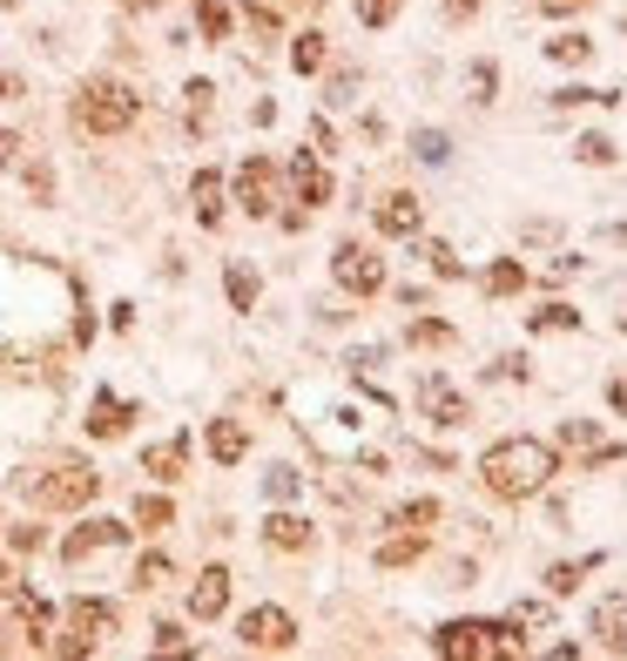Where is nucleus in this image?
Returning a JSON list of instances; mask_svg holds the SVG:
<instances>
[{
    "label": "nucleus",
    "instance_id": "obj_1",
    "mask_svg": "<svg viewBox=\"0 0 627 661\" xmlns=\"http://www.w3.org/2000/svg\"><path fill=\"white\" fill-rule=\"evenodd\" d=\"M560 472V452L547 446V439H526V433H513V439H493L486 452H479V479H486V492L493 500H540L547 492V479Z\"/></svg>",
    "mask_w": 627,
    "mask_h": 661
},
{
    "label": "nucleus",
    "instance_id": "obj_2",
    "mask_svg": "<svg viewBox=\"0 0 627 661\" xmlns=\"http://www.w3.org/2000/svg\"><path fill=\"white\" fill-rule=\"evenodd\" d=\"M432 654H445V661H499V654H526V634L513 621H445L432 634Z\"/></svg>",
    "mask_w": 627,
    "mask_h": 661
},
{
    "label": "nucleus",
    "instance_id": "obj_3",
    "mask_svg": "<svg viewBox=\"0 0 627 661\" xmlns=\"http://www.w3.org/2000/svg\"><path fill=\"white\" fill-rule=\"evenodd\" d=\"M135 89H122V81H88V89L74 95V129L81 135H122L135 122Z\"/></svg>",
    "mask_w": 627,
    "mask_h": 661
},
{
    "label": "nucleus",
    "instance_id": "obj_4",
    "mask_svg": "<svg viewBox=\"0 0 627 661\" xmlns=\"http://www.w3.org/2000/svg\"><path fill=\"white\" fill-rule=\"evenodd\" d=\"M34 507H88V500H95V492H102V472L95 466H81V459H68V466H54V472H41L34 486Z\"/></svg>",
    "mask_w": 627,
    "mask_h": 661
},
{
    "label": "nucleus",
    "instance_id": "obj_5",
    "mask_svg": "<svg viewBox=\"0 0 627 661\" xmlns=\"http://www.w3.org/2000/svg\"><path fill=\"white\" fill-rule=\"evenodd\" d=\"M331 277H337V291H351V297H378V291H385V257L372 251V243L344 236L337 251H331Z\"/></svg>",
    "mask_w": 627,
    "mask_h": 661
},
{
    "label": "nucleus",
    "instance_id": "obj_6",
    "mask_svg": "<svg viewBox=\"0 0 627 661\" xmlns=\"http://www.w3.org/2000/svg\"><path fill=\"white\" fill-rule=\"evenodd\" d=\"M412 398H418V411H425L438 433H459V426H466V391L445 378V372H418Z\"/></svg>",
    "mask_w": 627,
    "mask_h": 661
},
{
    "label": "nucleus",
    "instance_id": "obj_7",
    "mask_svg": "<svg viewBox=\"0 0 627 661\" xmlns=\"http://www.w3.org/2000/svg\"><path fill=\"white\" fill-rule=\"evenodd\" d=\"M102 634H115L109 601H68V634L54 641V654H88V648H102Z\"/></svg>",
    "mask_w": 627,
    "mask_h": 661
},
{
    "label": "nucleus",
    "instance_id": "obj_8",
    "mask_svg": "<svg viewBox=\"0 0 627 661\" xmlns=\"http://www.w3.org/2000/svg\"><path fill=\"white\" fill-rule=\"evenodd\" d=\"M236 634H243V648H256V654H284V648H297V621H291L284 608H250V614L236 621Z\"/></svg>",
    "mask_w": 627,
    "mask_h": 661
},
{
    "label": "nucleus",
    "instance_id": "obj_9",
    "mask_svg": "<svg viewBox=\"0 0 627 661\" xmlns=\"http://www.w3.org/2000/svg\"><path fill=\"white\" fill-rule=\"evenodd\" d=\"M236 203H243L250 216H271V210H277V162H271V155H250L243 170H236Z\"/></svg>",
    "mask_w": 627,
    "mask_h": 661
},
{
    "label": "nucleus",
    "instance_id": "obj_10",
    "mask_svg": "<svg viewBox=\"0 0 627 661\" xmlns=\"http://www.w3.org/2000/svg\"><path fill=\"white\" fill-rule=\"evenodd\" d=\"M129 527L122 520H81L68 540H61V560H88V553H102V547H122Z\"/></svg>",
    "mask_w": 627,
    "mask_h": 661
},
{
    "label": "nucleus",
    "instance_id": "obj_11",
    "mask_svg": "<svg viewBox=\"0 0 627 661\" xmlns=\"http://www.w3.org/2000/svg\"><path fill=\"white\" fill-rule=\"evenodd\" d=\"M183 466H190V433H169V439H155V446L142 452V472H155L162 486L183 479Z\"/></svg>",
    "mask_w": 627,
    "mask_h": 661
},
{
    "label": "nucleus",
    "instance_id": "obj_12",
    "mask_svg": "<svg viewBox=\"0 0 627 661\" xmlns=\"http://www.w3.org/2000/svg\"><path fill=\"white\" fill-rule=\"evenodd\" d=\"M135 419V405L115 398V391H95V405H88V439H122Z\"/></svg>",
    "mask_w": 627,
    "mask_h": 661
},
{
    "label": "nucleus",
    "instance_id": "obj_13",
    "mask_svg": "<svg viewBox=\"0 0 627 661\" xmlns=\"http://www.w3.org/2000/svg\"><path fill=\"white\" fill-rule=\"evenodd\" d=\"M223 608H230V567H203L196 588H190V614L196 621H216Z\"/></svg>",
    "mask_w": 627,
    "mask_h": 661
},
{
    "label": "nucleus",
    "instance_id": "obj_14",
    "mask_svg": "<svg viewBox=\"0 0 627 661\" xmlns=\"http://www.w3.org/2000/svg\"><path fill=\"white\" fill-rule=\"evenodd\" d=\"M291 183H297V203H304V210L331 203V176L317 170V155H311V149H297V155H291Z\"/></svg>",
    "mask_w": 627,
    "mask_h": 661
},
{
    "label": "nucleus",
    "instance_id": "obj_15",
    "mask_svg": "<svg viewBox=\"0 0 627 661\" xmlns=\"http://www.w3.org/2000/svg\"><path fill=\"white\" fill-rule=\"evenodd\" d=\"M418 223H425V210H418V196H405V190H392V196L378 203V230H385V236H418Z\"/></svg>",
    "mask_w": 627,
    "mask_h": 661
},
{
    "label": "nucleus",
    "instance_id": "obj_16",
    "mask_svg": "<svg viewBox=\"0 0 627 661\" xmlns=\"http://www.w3.org/2000/svg\"><path fill=\"white\" fill-rule=\"evenodd\" d=\"M594 634H600V648L627 654V594H607V601L594 608Z\"/></svg>",
    "mask_w": 627,
    "mask_h": 661
},
{
    "label": "nucleus",
    "instance_id": "obj_17",
    "mask_svg": "<svg viewBox=\"0 0 627 661\" xmlns=\"http://www.w3.org/2000/svg\"><path fill=\"white\" fill-rule=\"evenodd\" d=\"M263 540H271L277 553H304L311 547V520L304 513H271V520H263Z\"/></svg>",
    "mask_w": 627,
    "mask_h": 661
},
{
    "label": "nucleus",
    "instance_id": "obj_18",
    "mask_svg": "<svg viewBox=\"0 0 627 661\" xmlns=\"http://www.w3.org/2000/svg\"><path fill=\"white\" fill-rule=\"evenodd\" d=\"M190 203H196V223H203V230H216V223H223V176H216V170H196Z\"/></svg>",
    "mask_w": 627,
    "mask_h": 661
},
{
    "label": "nucleus",
    "instance_id": "obj_19",
    "mask_svg": "<svg viewBox=\"0 0 627 661\" xmlns=\"http://www.w3.org/2000/svg\"><path fill=\"white\" fill-rule=\"evenodd\" d=\"M243 452H250V433H243L236 419H216V426H210V459H216V466H236Z\"/></svg>",
    "mask_w": 627,
    "mask_h": 661
},
{
    "label": "nucleus",
    "instance_id": "obj_20",
    "mask_svg": "<svg viewBox=\"0 0 627 661\" xmlns=\"http://www.w3.org/2000/svg\"><path fill=\"white\" fill-rule=\"evenodd\" d=\"M453 338H459V330L445 324V317H412V324H405V345H412V352H445Z\"/></svg>",
    "mask_w": 627,
    "mask_h": 661
},
{
    "label": "nucleus",
    "instance_id": "obj_21",
    "mask_svg": "<svg viewBox=\"0 0 627 661\" xmlns=\"http://www.w3.org/2000/svg\"><path fill=\"white\" fill-rule=\"evenodd\" d=\"M594 567H600V553H580V560H554V567H547V594H574V588L587 581Z\"/></svg>",
    "mask_w": 627,
    "mask_h": 661
},
{
    "label": "nucleus",
    "instance_id": "obj_22",
    "mask_svg": "<svg viewBox=\"0 0 627 661\" xmlns=\"http://www.w3.org/2000/svg\"><path fill=\"white\" fill-rule=\"evenodd\" d=\"M418 553H425V533H412V527H398L392 540H378V553H372V560H378V567H412Z\"/></svg>",
    "mask_w": 627,
    "mask_h": 661
},
{
    "label": "nucleus",
    "instance_id": "obj_23",
    "mask_svg": "<svg viewBox=\"0 0 627 661\" xmlns=\"http://www.w3.org/2000/svg\"><path fill=\"white\" fill-rule=\"evenodd\" d=\"M223 291H230V311H256V291H263V284H256L250 264H230V271H223Z\"/></svg>",
    "mask_w": 627,
    "mask_h": 661
},
{
    "label": "nucleus",
    "instance_id": "obj_24",
    "mask_svg": "<svg viewBox=\"0 0 627 661\" xmlns=\"http://www.w3.org/2000/svg\"><path fill=\"white\" fill-rule=\"evenodd\" d=\"M513 291H526V264H519V257H499V264L486 271V297H513Z\"/></svg>",
    "mask_w": 627,
    "mask_h": 661
},
{
    "label": "nucleus",
    "instance_id": "obj_25",
    "mask_svg": "<svg viewBox=\"0 0 627 661\" xmlns=\"http://www.w3.org/2000/svg\"><path fill=\"white\" fill-rule=\"evenodd\" d=\"M291 68H297V74H317V68H324V34L304 28V34L291 41Z\"/></svg>",
    "mask_w": 627,
    "mask_h": 661
},
{
    "label": "nucleus",
    "instance_id": "obj_26",
    "mask_svg": "<svg viewBox=\"0 0 627 661\" xmlns=\"http://www.w3.org/2000/svg\"><path fill=\"white\" fill-rule=\"evenodd\" d=\"M587 54H594L587 34H554V41H547V61H560V68H580Z\"/></svg>",
    "mask_w": 627,
    "mask_h": 661
},
{
    "label": "nucleus",
    "instance_id": "obj_27",
    "mask_svg": "<svg viewBox=\"0 0 627 661\" xmlns=\"http://www.w3.org/2000/svg\"><path fill=\"white\" fill-rule=\"evenodd\" d=\"M196 21H203V41H230V0H196Z\"/></svg>",
    "mask_w": 627,
    "mask_h": 661
},
{
    "label": "nucleus",
    "instance_id": "obj_28",
    "mask_svg": "<svg viewBox=\"0 0 627 661\" xmlns=\"http://www.w3.org/2000/svg\"><path fill=\"white\" fill-rule=\"evenodd\" d=\"M574 155L587 162V170H607L620 149H614V135H600V129H594V135H580V142H574Z\"/></svg>",
    "mask_w": 627,
    "mask_h": 661
},
{
    "label": "nucleus",
    "instance_id": "obj_29",
    "mask_svg": "<svg viewBox=\"0 0 627 661\" xmlns=\"http://www.w3.org/2000/svg\"><path fill=\"white\" fill-rule=\"evenodd\" d=\"M526 324H533V330H580V311H574V304H540Z\"/></svg>",
    "mask_w": 627,
    "mask_h": 661
},
{
    "label": "nucleus",
    "instance_id": "obj_30",
    "mask_svg": "<svg viewBox=\"0 0 627 661\" xmlns=\"http://www.w3.org/2000/svg\"><path fill=\"white\" fill-rule=\"evenodd\" d=\"M297 486H304L297 466H271V472H263V492H271V500H297Z\"/></svg>",
    "mask_w": 627,
    "mask_h": 661
},
{
    "label": "nucleus",
    "instance_id": "obj_31",
    "mask_svg": "<svg viewBox=\"0 0 627 661\" xmlns=\"http://www.w3.org/2000/svg\"><path fill=\"white\" fill-rule=\"evenodd\" d=\"M438 520V500H405L398 513H392V527H412V533H425Z\"/></svg>",
    "mask_w": 627,
    "mask_h": 661
},
{
    "label": "nucleus",
    "instance_id": "obj_32",
    "mask_svg": "<svg viewBox=\"0 0 627 661\" xmlns=\"http://www.w3.org/2000/svg\"><path fill=\"white\" fill-rule=\"evenodd\" d=\"M351 14L365 21V28H392L398 21V0H351Z\"/></svg>",
    "mask_w": 627,
    "mask_h": 661
},
{
    "label": "nucleus",
    "instance_id": "obj_33",
    "mask_svg": "<svg viewBox=\"0 0 627 661\" xmlns=\"http://www.w3.org/2000/svg\"><path fill=\"white\" fill-rule=\"evenodd\" d=\"M412 149H418V162H432V170H438L445 155H453V142H445L438 129H418V135H412Z\"/></svg>",
    "mask_w": 627,
    "mask_h": 661
},
{
    "label": "nucleus",
    "instance_id": "obj_34",
    "mask_svg": "<svg viewBox=\"0 0 627 661\" xmlns=\"http://www.w3.org/2000/svg\"><path fill=\"white\" fill-rule=\"evenodd\" d=\"M135 520H142V527L155 533V527H169V520H175V507L162 500V492H149V500H135Z\"/></svg>",
    "mask_w": 627,
    "mask_h": 661
},
{
    "label": "nucleus",
    "instance_id": "obj_35",
    "mask_svg": "<svg viewBox=\"0 0 627 661\" xmlns=\"http://www.w3.org/2000/svg\"><path fill=\"white\" fill-rule=\"evenodd\" d=\"M331 109H344V102H357V68H337L331 74V95H324Z\"/></svg>",
    "mask_w": 627,
    "mask_h": 661
},
{
    "label": "nucleus",
    "instance_id": "obj_36",
    "mask_svg": "<svg viewBox=\"0 0 627 661\" xmlns=\"http://www.w3.org/2000/svg\"><path fill=\"white\" fill-rule=\"evenodd\" d=\"M162 581H169V560H162V553L135 560V588H162Z\"/></svg>",
    "mask_w": 627,
    "mask_h": 661
},
{
    "label": "nucleus",
    "instance_id": "obj_37",
    "mask_svg": "<svg viewBox=\"0 0 627 661\" xmlns=\"http://www.w3.org/2000/svg\"><path fill=\"white\" fill-rule=\"evenodd\" d=\"M513 628H547V601H513Z\"/></svg>",
    "mask_w": 627,
    "mask_h": 661
},
{
    "label": "nucleus",
    "instance_id": "obj_38",
    "mask_svg": "<svg viewBox=\"0 0 627 661\" xmlns=\"http://www.w3.org/2000/svg\"><path fill=\"white\" fill-rule=\"evenodd\" d=\"M155 648H162V654H183V648H190V634L175 628V621H162V628H155Z\"/></svg>",
    "mask_w": 627,
    "mask_h": 661
},
{
    "label": "nucleus",
    "instance_id": "obj_39",
    "mask_svg": "<svg viewBox=\"0 0 627 661\" xmlns=\"http://www.w3.org/2000/svg\"><path fill=\"white\" fill-rule=\"evenodd\" d=\"M560 446H594V419H567L560 426Z\"/></svg>",
    "mask_w": 627,
    "mask_h": 661
},
{
    "label": "nucleus",
    "instance_id": "obj_40",
    "mask_svg": "<svg viewBox=\"0 0 627 661\" xmlns=\"http://www.w3.org/2000/svg\"><path fill=\"white\" fill-rule=\"evenodd\" d=\"M493 81H499V74H493V61H473V89H479L473 102H493Z\"/></svg>",
    "mask_w": 627,
    "mask_h": 661
},
{
    "label": "nucleus",
    "instance_id": "obj_41",
    "mask_svg": "<svg viewBox=\"0 0 627 661\" xmlns=\"http://www.w3.org/2000/svg\"><path fill=\"white\" fill-rule=\"evenodd\" d=\"M425 257H432V271H438V277H459V257H453V251H445V243H432V251H425Z\"/></svg>",
    "mask_w": 627,
    "mask_h": 661
},
{
    "label": "nucleus",
    "instance_id": "obj_42",
    "mask_svg": "<svg viewBox=\"0 0 627 661\" xmlns=\"http://www.w3.org/2000/svg\"><path fill=\"white\" fill-rule=\"evenodd\" d=\"M580 8H594V0H540V14H554V21H567V14H580Z\"/></svg>",
    "mask_w": 627,
    "mask_h": 661
},
{
    "label": "nucleus",
    "instance_id": "obj_43",
    "mask_svg": "<svg viewBox=\"0 0 627 661\" xmlns=\"http://www.w3.org/2000/svg\"><path fill=\"white\" fill-rule=\"evenodd\" d=\"M183 95H190V115H203V109H210V95H216V89H210V81H190V89H183Z\"/></svg>",
    "mask_w": 627,
    "mask_h": 661
},
{
    "label": "nucleus",
    "instance_id": "obj_44",
    "mask_svg": "<svg viewBox=\"0 0 627 661\" xmlns=\"http://www.w3.org/2000/svg\"><path fill=\"white\" fill-rule=\"evenodd\" d=\"M607 405H614L620 419H627V372H620V378H607Z\"/></svg>",
    "mask_w": 627,
    "mask_h": 661
},
{
    "label": "nucleus",
    "instance_id": "obj_45",
    "mask_svg": "<svg viewBox=\"0 0 627 661\" xmlns=\"http://www.w3.org/2000/svg\"><path fill=\"white\" fill-rule=\"evenodd\" d=\"M14 155H21V135H8V129H0V170H8Z\"/></svg>",
    "mask_w": 627,
    "mask_h": 661
},
{
    "label": "nucleus",
    "instance_id": "obj_46",
    "mask_svg": "<svg viewBox=\"0 0 627 661\" xmlns=\"http://www.w3.org/2000/svg\"><path fill=\"white\" fill-rule=\"evenodd\" d=\"M445 14H453V21L459 14H479V0H445Z\"/></svg>",
    "mask_w": 627,
    "mask_h": 661
},
{
    "label": "nucleus",
    "instance_id": "obj_47",
    "mask_svg": "<svg viewBox=\"0 0 627 661\" xmlns=\"http://www.w3.org/2000/svg\"><path fill=\"white\" fill-rule=\"evenodd\" d=\"M0 95H8V102H14V95H21V81H14V74H0Z\"/></svg>",
    "mask_w": 627,
    "mask_h": 661
}]
</instances>
